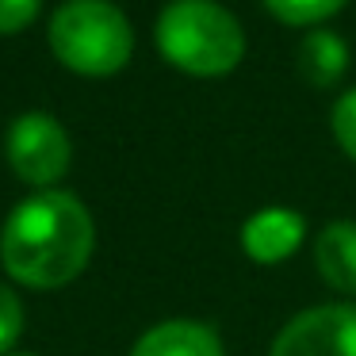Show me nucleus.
Masks as SVG:
<instances>
[{
  "mask_svg": "<svg viewBox=\"0 0 356 356\" xmlns=\"http://www.w3.org/2000/svg\"><path fill=\"white\" fill-rule=\"evenodd\" d=\"M348 0H264V8L287 27H314L337 16Z\"/></svg>",
  "mask_w": 356,
  "mask_h": 356,
  "instance_id": "nucleus-10",
  "label": "nucleus"
},
{
  "mask_svg": "<svg viewBox=\"0 0 356 356\" xmlns=\"http://www.w3.org/2000/svg\"><path fill=\"white\" fill-rule=\"evenodd\" d=\"M154 42L188 77H226L245 58V31L215 0H169L157 16Z\"/></svg>",
  "mask_w": 356,
  "mask_h": 356,
  "instance_id": "nucleus-2",
  "label": "nucleus"
},
{
  "mask_svg": "<svg viewBox=\"0 0 356 356\" xmlns=\"http://www.w3.org/2000/svg\"><path fill=\"white\" fill-rule=\"evenodd\" d=\"M295 70L310 88H333L348 70V47L337 31L330 27H314L307 39L299 42L295 54Z\"/></svg>",
  "mask_w": 356,
  "mask_h": 356,
  "instance_id": "nucleus-9",
  "label": "nucleus"
},
{
  "mask_svg": "<svg viewBox=\"0 0 356 356\" xmlns=\"http://www.w3.org/2000/svg\"><path fill=\"white\" fill-rule=\"evenodd\" d=\"M42 12V0H0V35H16L31 27Z\"/></svg>",
  "mask_w": 356,
  "mask_h": 356,
  "instance_id": "nucleus-13",
  "label": "nucleus"
},
{
  "mask_svg": "<svg viewBox=\"0 0 356 356\" xmlns=\"http://www.w3.org/2000/svg\"><path fill=\"white\" fill-rule=\"evenodd\" d=\"M47 39L58 62L81 77H111L134 54V27L111 0H65Z\"/></svg>",
  "mask_w": 356,
  "mask_h": 356,
  "instance_id": "nucleus-3",
  "label": "nucleus"
},
{
  "mask_svg": "<svg viewBox=\"0 0 356 356\" xmlns=\"http://www.w3.org/2000/svg\"><path fill=\"white\" fill-rule=\"evenodd\" d=\"M314 268L333 291L356 295V222L337 218L314 238Z\"/></svg>",
  "mask_w": 356,
  "mask_h": 356,
  "instance_id": "nucleus-8",
  "label": "nucleus"
},
{
  "mask_svg": "<svg viewBox=\"0 0 356 356\" xmlns=\"http://www.w3.org/2000/svg\"><path fill=\"white\" fill-rule=\"evenodd\" d=\"M268 356H356V302H322L295 314Z\"/></svg>",
  "mask_w": 356,
  "mask_h": 356,
  "instance_id": "nucleus-5",
  "label": "nucleus"
},
{
  "mask_svg": "<svg viewBox=\"0 0 356 356\" xmlns=\"http://www.w3.org/2000/svg\"><path fill=\"white\" fill-rule=\"evenodd\" d=\"M4 157H8V169L16 172L24 184L47 192V188H54L58 180L70 172L73 142H70V134H65V127L58 123L50 111H24V115H16L8 127Z\"/></svg>",
  "mask_w": 356,
  "mask_h": 356,
  "instance_id": "nucleus-4",
  "label": "nucleus"
},
{
  "mask_svg": "<svg viewBox=\"0 0 356 356\" xmlns=\"http://www.w3.org/2000/svg\"><path fill=\"white\" fill-rule=\"evenodd\" d=\"M24 337V299L12 284H0V356H12V345Z\"/></svg>",
  "mask_w": 356,
  "mask_h": 356,
  "instance_id": "nucleus-11",
  "label": "nucleus"
},
{
  "mask_svg": "<svg viewBox=\"0 0 356 356\" xmlns=\"http://www.w3.org/2000/svg\"><path fill=\"white\" fill-rule=\"evenodd\" d=\"M12 356H35V353H12Z\"/></svg>",
  "mask_w": 356,
  "mask_h": 356,
  "instance_id": "nucleus-14",
  "label": "nucleus"
},
{
  "mask_svg": "<svg viewBox=\"0 0 356 356\" xmlns=\"http://www.w3.org/2000/svg\"><path fill=\"white\" fill-rule=\"evenodd\" d=\"M307 238V218L291 207H261L241 226V249L253 264H284Z\"/></svg>",
  "mask_w": 356,
  "mask_h": 356,
  "instance_id": "nucleus-6",
  "label": "nucleus"
},
{
  "mask_svg": "<svg viewBox=\"0 0 356 356\" xmlns=\"http://www.w3.org/2000/svg\"><path fill=\"white\" fill-rule=\"evenodd\" d=\"M131 356H226L222 337L211 325L192 318H169L157 322L134 341Z\"/></svg>",
  "mask_w": 356,
  "mask_h": 356,
  "instance_id": "nucleus-7",
  "label": "nucleus"
},
{
  "mask_svg": "<svg viewBox=\"0 0 356 356\" xmlns=\"http://www.w3.org/2000/svg\"><path fill=\"white\" fill-rule=\"evenodd\" d=\"M330 127H333V138H337L341 154L348 161H356V88L337 96V104L330 111Z\"/></svg>",
  "mask_w": 356,
  "mask_h": 356,
  "instance_id": "nucleus-12",
  "label": "nucleus"
},
{
  "mask_svg": "<svg viewBox=\"0 0 356 356\" xmlns=\"http://www.w3.org/2000/svg\"><path fill=\"white\" fill-rule=\"evenodd\" d=\"M96 249V222L70 192H31L19 200L0 230V261L19 287L58 291L88 268Z\"/></svg>",
  "mask_w": 356,
  "mask_h": 356,
  "instance_id": "nucleus-1",
  "label": "nucleus"
}]
</instances>
